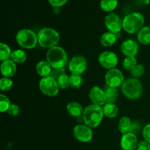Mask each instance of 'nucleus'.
<instances>
[{
  "label": "nucleus",
  "mask_w": 150,
  "mask_h": 150,
  "mask_svg": "<svg viewBox=\"0 0 150 150\" xmlns=\"http://www.w3.org/2000/svg\"><path fill=\"white\" fill-rule=\"evenodd\" d=\"M36 70L38 74L42 78L48 77L51 75L52 67L47 61H40L37 64Z\"/></svg>",
  "instance_id": "18"
},
{
  "label": "nucleus",
  "mask_w": 150,
  "mask_h": 150,
  "mask_svg": "<svg viewBox=\"0 0 150 150\" xmlns=\"http://www.w3.org/2000/svg\"><path fill=\"white\" fill-rule=\"evenodd\" d=\"M141 125L140 123L138 122H136L134 123H132L131 129H130V133H134V134L136 135V133H139L141 130Z\"/></svg>",
  "instance_id": "38"
},
{
  "label": "nucleus",
  "mask_w": 150,
  "mask_h": 150,
  "mask_svg": "<svg viewBox=\"0 0 150 150\" xmlns=\"http://www.w3.org/2000/svg\"><path fill=\"white\" fill-rule=\"evenodd\" d=\"M10 101L8 97L6 96L4 94H1L0 95V111L1 113H4L8 111L9 108H10Z\"/></svg>",
  "instance_id": "29"
},
{
  "label": "nucleus",
  "mask_w": 150,
  "mask_h": 150,
  "mask_svg": "<svg viewBox=\"0 0 150 150\" xmlns=\"http://www.w3.org/2000/svg\"><path fill=\"white\" fill-rule=\"evenodd\" d=\"M87 61L83 56H75L70 61L68 67L72 74L81 75L87 68Z\"/></svg>",
  "instance_id": "10"
},
{
  "label": "nucleus",
  "mask_w": 150,
  "mask_h": 150,
  "mask_svg": "<svg viewBox=\"0 0 150 150\" xmlns=\"http://www.w3.org/2000/svg\"><path fill=\"white\" fill-rule=\"evenodd\" d=\"M131 126V120H130V118H128L127 117H122L120 120V121H119L118 129L120 133L122 135L130 133Z\"/></svg>",
  "instance_id": "23"
},
{
  "label": "nucleus",
  "mask_w": 150,
  "mask_h": 150,
  "mask_svg": "<svg viewBox=\"0 0 150 150\" xmlns=\"http://www.w3.org/2000/svg\"><path fill=\"white\" fill-rule=\"evenodd\" d=\"M73 136L79 142L88 143L93 138V132L92 128L86 125H78L73 129Z\"/></svg>",
  "instance_id": "9"
},
{
  "label": "nucleus",
  "mask_w": 150,
  "mask_h": 150,
  "mask_svg": "<svg viewBox=\"0 0 150 150\" xmlns=\"http://www.w3.org/2000/svg\"><path fill=\"white\" fill-rule=\"evenodd\" d=\"M138 40L143 45L150 44V26H144L139 30L137 35Z\"/></svg>",
  "instance_id": "21"
},
{
  "label": "nucleus",
  "mask_w": 150,
  "mask_h": 150,
  "mask_svg": "<svg viewBox=\"0 0 150 150\" xmlns=\"http://www.w3.org/2000/svg\"><path fill=\"white\" fill-rule=\"evenodd\" d=\"M137 150H150V144L146 141H141L139 142Z\"/></svg>",
  "instance_id": "37"
},
{
  "label": "nucleus",
  "mask_w": 150,
  "mask_h": 150,
  "mask_svg": "<svg viewBox=\"0 0 150 150\" xmlns=\"http://www.w3.org/2000/svg\"><path fill=\"white\" fill-rule=\"evenodd\" d=\"M104 92L106 96V103H114L119 97V92L117 88L111 87L108 85H104Z\"/></svg>",
  "instance_id": "19"
},
{
  "label": "nucleus",
  "mask_w": 150,
  "mask_h": 150,
  "mask_svg": "<svg viewBox=\"0 0 150 150\" xmlns=\"http://www.w3.org/2000/svg\"><path fill=\"white\" fill-rule=\"evenodd\" d=\"M57 81V83H58L59 87L62 89H66L70 86V76H67V74L63 75L61 77L59 78Z\"/></svg>",
  "instance_id": "31"
},
{
  "label": "nucleus",
  "mask_w": 150,
  "mask_h": 150,
  "mask_svg": "<svg viewBox=\"0 0 150 150\" xmlns=\"http://www.w3.org/2000/svg\"><path fill=\"white\" fill-rule=\"evenodd\" d=\"M137 64V60L135 57H126L122 62V67L125 70L130 71Z\"/></svg>",
  "instance_id": "28"
},
{
  "label": "nucleus",
  "mask_w": 150,
  "mask_h": 150,
  "mask_svg": "<svg viewBox=\"0 0 150 150\" xmlns=\"http://www.w3.org/2000/svg\"><path fill=\"white\" fill-rule=\"evenodd\" d=\"M0 49H1V51H0V60L1 62L8 60L11 57V54L13 51H11V49L7 44L4 43V42H1Z\"/></svg>",
  "instance_id": "26"
},
{
  "label": "nucleus",
  "mask_w": 150,
  "mask_h": 150,
  "mask_svg": "<svg viewBox=\"0 0 150 150\" xmlns=\"http://www.w3.org/2000/svg\"><path fill=\"white\" fill-rule=\"evenodd\" d=\"M83 79L81 75L71 74L70 76V86L74 89H79L83 85Z\"/></svg>",
  "instance_id": "27"
},
{
  "label": "nucleus",
  "mask_w": 150,
  "mask_h": 150,
  "mask_svg": "<svg viewBox=\"0 0 150 150\" xmlns=\"http://www.w3.org/2000/svg\"><path fill=\"white\" fill-rule=\"evenodd\" d=\"M103 116V110L102 107L92 104L84 108L83 114V122L88 127L95 128L100 125Z\"/></svg>",
  "instance_id": "1"
},
{
  "label": "nucleus",
  "mask_w": 150,
  "mask_h": 150,
  "mask_svg": "<svg viewBox=\"0 0 150 150\" xmlns=\"http://www.w3.org/2000/svg\"><path fill=\"white\" fill-rule=\"evenodd\" d=\"M13 81L10 79V78H5L2 77L0 80V89L1 91H7L10 90L13 87Z\"/></svg>",
  "instance_id": "30"
},
{
  "label": "nucleus",
  "mask_w": 150,
  "mask_h": 150,
  "mask_svg": "<svg viewBox=\"0 0 150 150\" xmlns=\"http://www.w3.org/2000/svg\"><path fill=\"white\" fill-rule=\"evenodd\" d=\"M123 95L129 100H137L142 96L143 88L141 82L135 78H130L124 81L121 86Z\"/></svg>",
  "instance_id": "4"
},
{
  "label": "nucleus",
  "mask_w": 150,
  "mask_h": 150,
  "mask_svg": "<svg viewBox=\"0 0 150 150\" xmlns=\"http://www.w3.org/2000/svg\"><path fill=\"white\" fill-rule=\"evenodd\" d=\"M64 74H66L64 67H63V68H54L52 69V71H51L50 76L57 81L59 78L61 77L62 76H63Z\"/></svg>",
  "instance_id": "33"
},
{
  "label": "nucleus",
  "mask_w": 150,
  "mask_h": 150,
  "mask_svg": "<svg viewBox=\"0 0 150 150\" xmlns=\"http://www.w3.org/2000/svg\"><path fill=\"white\" fill-rule=\"evenodd\" d=\"M105 26L108 32L119 34L122 29V20L116 13H110L105 18Z\"/></svg>",
  "instance_id": "12"
},
{
  "label": "nucleus",
  "mask_w": 150,
  "mask_h": 150,
  "mask_svg": "<svg viewBox=\"0 0 150 150\" xmlns=\"http://www.w3.org/2000/svg\"><path fill=\"white\" fill-rule=\"evenodd\" d=\"M0 70L3 77L11 78L16 74L17 70L16 64L12 59L6 60L1 64Z\"/></svg>",
  "instance_id": "16"
},
{
  "label": "nucleus",
  "mask_w": 150,
  "mask_h": 150,
  "mask_svg": "<svg viewBox=\"0 0 150 150\" xmlns=\"http://www.w3.org/2000/svg\"><path fill=\"white\" fill-rule=\"evenodd\" d=\"M68 0H48V2L54 7H59L66 4Z\"/></svg>",
  "instance_id": "36"
},
{
  "label": "nucleus",
  "mask_w": 150,
  "mask_h": 150,
  "mask_svg": "<svg viewBox=\"0 0 150 150\" xmlns=\"http://www.w3.org/2000/svg\"><path fill=\"white\" fill-rule=\"evenodd\" d=\"M138 138L134 133H128L122 135L120 141V146L122 150H135L137 149Z\"/></svg>",
  "instance_id": "14"
},
{
  "label": "nucleus",
  "mask_w": 150,
  "mask_h": 150,
  "mask_svg": "<svg viewBox=\"0 0 150 150\" xmlns=\"http://www.w3.org/2000/svg\"><path fill=\"white\" fill-rule=\"evenodd\" d=\"M9 115H10L11 117H16L20 113V108L18 105L15 103H12L10 105V108H9L8 111H7Z\"/></svg>",
  "instance_id": "34"
},
{
  "label": "nucleus",
  "mask_w": 150,
  "mask_h": 150,
  "mask_svg": "<svg viewBox=\"0 0 150 150\" xmlns=\"http://www.w3.org/2000/svg\"><path fill=\"white\" fill-rule=\"evenodd\" d=\"M105 84L111 87L118 88L122 85L124 82V76L122 72L117 68L108 70L105 76Z\"/></svg>",
  "instance_id": "8"
},
{
  "label": "nucleus",
  "mask_w": 150,
  "mask_h": 150,
  "mask_svg": "<svg viewBox=\"0 0 150 150\" xmlns=\"http://www.w3.org/2000/svg\"><path fill=\"white\" fill-rule=\"evenodd\" d=\"M103 110L104 115L108 118H115L119 114V108L114 103H105Z\"/></svg>",
  "instance_id": "22"
},
{
  "label": "nucleus",
  "mask_w": 150,
  "mask_h": 150,
  "mask_svg": "<svg viewBox=\"0 0 150 150\" xmlns=\"http://www.w3.org/2000/svg\"><path fill=\"white\" fill-rule=\"evenodd\" d=\"M144 18L139 13H133L127 15L122 20V29L126 32L134 34L143 28Z\"/></svg>",
  "instance_id": "5"
},
{
  "label": "nucleus",
  "mask_w": 150,
  "mask_h": 150,
  "mask_svg": "<svg viewBox=\"0 0 150 150\" xmlns=\"http://www.w3.org/2000/svg\"><path fill=\"white\" fill-rule=\"evenodd\" d=\"M67 111L72 117H79L83 115L84 109L79 103L70 102L67 105Z\"/></svg>",
  "instance_id": "17"
},
{
  "label": "nucleus",
  "mask_w": 150,
  "mask_h": 150,
  "mask_svg": "<svg viewBox=\"0 0 150 150\" xmlns=\"http://www.w3.org/2000/svg\"><path fill=\"white\" fill-rule=\"evenodd\" d=\"M39 89L45 95L54 97L58 95L59 87L57 81L51 76L42 78L39 82Z\"/></svg>",
  "instance_id": "7"
},
{
  "label": "nucleus",
  "mask_w": 150,
  "mask_h": 150,
  "mask_svg": "<svg viewBox=\"0 0 150 150\" xmlns=\"http://www.w3.org/2000/svg\"><path fill=\"white\" fill-rule=\"evenodd\" d=\"M117 34L107 32H104L100 38V43L104 47H111L117 40Z\"/></svg>",
  "instance_id": "20"
},
{
  "label": "nucleus",
  "mask_w": 150,
  "mask_h": 150,
  "mask_svg": "<svg viewBox=\"0 0 150 150\" xmlns=\"http://www.w3.org/2000/svg\"><path fill=\"white\" fill-rule=\"evenodd\" d=\"M10 58L16 64H21V63L26 62V59H27V55H26V52L24 51L18 49L15 50L12 52Z\"/></svg>",
  "instance_id": "24"
},
{
  "label": "nucleus",
  "mask_w": 150,
  "mask_h": 150,
  "mask_svg": "<svg viewBox=\"0 0 150 150\" xmlns=\"http://www.w3.org/2000/svg\"><path fill=\"white\" fill-rule=\"evenodd\" d=\"M98 62L103 68L111 70L118 64V57L112 51H103L98 57Z\"/></svg>",
  "instance_id": "11"
},
{
  "label": "nucleus",
  "mask_w": 150,
  "mask_h": 150,
  "mask_svg": "<svg viewBox=\"0 0 150 150\" xmlns=\"http://www.w3.org/2000/svg\"><path fill=\"white\" fill-rule=\"evenodd\" d=\"M139 50V44L132 39L126 40L122 43L121 51L126 57H135Z\"/></svg>",
  "instance_id": "15"
},
{
  "label": "nucleus",
  "mask_w": 150,
  "mask_h": 150,
  "mask_svg": "<svg viewBox=\"0 0 150 150\" xmlns=\"http://www.w3.org/2000/svg\"><path fill=\"white\" fill-rule=\"evenodd\" d=\"M142 134H143V138L144 141L150 144V123L144 126V127L143 128V131H142Z\"/></svg>",
  "instance_id": "35"
},
{
  "label": "nucleus",
  "mask_w": 150,
  "mask_h": 150,
  "mask_svg": "<svg viewBox=\"0 0 150 150\" xmlns=\"http://www.w3.org/2000/svg\"><path fill=\"white\" fill-rule=\"evenodd\" d=\"M89 98L92 104L97 105H104L106 103V96L103 89L95 86L91 88L89 92Z\"/></svg>",
  "instance_id": "13"
},
{
  "label": "nucleus",
  "mask_w": 150,
  "mask_h": 150,
  "mask_svg": "<svg viewBox=\"0 0 150 150\" xmlns=\"http://www.w3.org/2000/svg\"><path fill=\"white\" fill-rule=\"evenodd\" d=\"M118 4V0H101L100 7L105 12L113 11Z\"/></svg>",
  "instance_id": "25"
},
{
  "label": "nucleus",
  "mask_w": 150,
  "mask_h": 150,
  "mask_svg": "<svg viewBox=\"0 0 150 150\" xmlns=\"http://www.w3.org/2000/svg\"><path fill=\"white\" fill-rule=\"evenodd\" d=\"M38 44L44 48H54L57 46L60 40L58 32L51 28H43L38 34Z\"/></svg>",
  "instance_id": "3"
},
{
  "label": "nucleus",
  "mask_w": 150,
  "mask_h": 150,
  "mask_svg": "<svg viewBox=\"0 0 150 150\" xmlns=\"http://www.w3.org/2000/svg\"><path fill=\"white\" fill-rule=\"evenodd\" d=\"M145 69L142 64H137L131 70H130V73H131L132 76L135 78V79H137V78H140L144 74Z\"/></svg>",
  "instance_id": "32"
},
{
  "label": "nucleus",
  "mask_w": 150,
  "mask_h": 150,
  "mask_svg": "<svg viewBox=\"0 0 150 150\" xmlns=\"http://www.w3.org/2000/svg\"><path fill=\"white\" fill-rule=\"evenodd\" d=\"M16 39L21 47L26 49H32L38 43V35L32 30L23 29L17 32Z\"/></svg>",
  "instance_id": "6"
},
{
  "label": "nucleus",
  "mask_w": 150,
  "mask_h": 150,
  "mask_svg": "<svg viewBox=\"0 0 150 150\" xmlns=\"http://www.w3.org/2000/svg\"><path fill=\"white\" fill-rule=\"evenodd\" d=\"M46 59L53 69L63 68L67 65L68 60L65 50L59 46H55L48 49Z\"/></svg>",
  "instance_id": "2"
}]
</instances>
